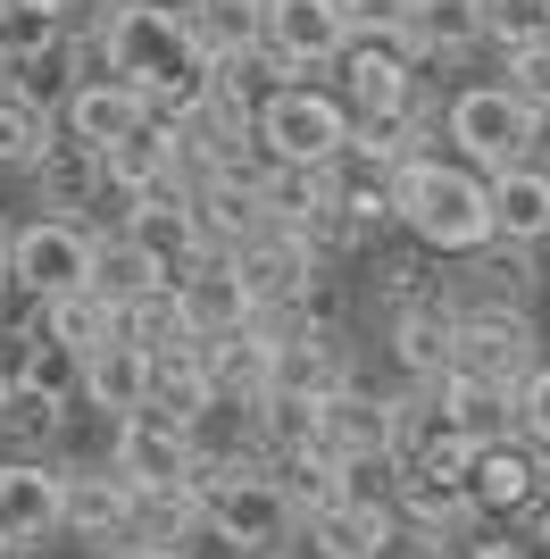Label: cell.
<instances>
[{
  "instance_id": "cell-1",
  "label": "cell",
  "mask_w": 550,
  "mask_h": 559,
  "mask_svg": "<svg viewBox=\"0 0 550 559\" xmlns=\"http://www.w3.org/2000/svg\"><path fill=\"white\" fill-rule=\"evenodd\" d=\"M109 68H117V84H134L167 126L217 93V59H208V43L192 34V9H176V0H117L109 9Z\"/></svg>"
},
{
  "instance_id": "cell-2",
  "label": "cell",
  "mask_w": 550,
  "mask_h": 559,
  "mask_svg": "<svg viewBox=\"0 0 550 559\" xmlns=\"http://www.w3.org/2000/svg\"><path fill=\"white\" fill-rule=\"evenodd\" d=\"M392 210H400V234L426 242L442 259H476L501 242V217H492V176L467 159H417L400 167V185H392Z\"/></svg>"
},
{
  "instance_id": "cell-3",
  "label": "cell",
  "mask_w": 550,
  "mask_h": 559,
  "mask_svg": "<svg viewBox=\"0 0 550 559\" xmlns=\"http://www.w3.org/2000/svg\"><path fill=\"white\" fill-rule=\"evenodd\" d=\"M350 142H359V117H350V100L334 93V84H284V93L259 100V151H267L275 167H318V176H334V167L350 159Z\"/></svg>"
},
{
  "instance_id": "cell-4",
  "label": "cell",
  "mask_w": 550,
  "mask_h": 559,
  "mask_svg": "<svg viewBox=\"0 0 550 559\" xmlns=\"http://www.w3.org/2000/svg\"><path fill=\"white\" fill-rule=\"evenodd\" d=\"M442 134H451V151H458L467 167H483V176H509V167L542 159V109H526V100L509 93L501 75H492V84L451 93Z\"/></svg>"
},
{
  "instance_id": "cell-5",
  "label": "cell",
  "mask_w": 550,
  "mask_h": 559,
  "mask_svg": "<svg viewBox=\"0 0 550 559\" xmlns=\"http://www.w3.org/2000/svg\"><path fill=\"white\" fill-rule=\"evenodd\" d=\"M9 259H17V293L34 309L68 301V293H92V259H100V226L84 217H17L9 226Z\"/></svg>"
},
{
  "instance_id": "cell-6",
  "label": "cell",
  "mask_w": 550,
  "mask_h": 559,
  "mask_svg": "<svg viewBox=\"0 0 550 559\" xmlns=\"http://www.w3.org/2000/svg\"><path fill=\"white\" fill-rule=\"evenodd\" d=\"M259 43L292 84H309L359 50V17H350V0H259Z\"/></svg>"
},
{
  "instance_id": "cell-7",
  "label": "cell",
  "mask_w": 550,
  "mask_h": 559,
  "mask_svg": "<svg viewBox=\"0 0 550 559\" xmlns=\"http://www.w3.org/2000/svg\"><path fill=\"white\" fill-rule=\"evenodd\" d=\"M300 501L292 485L275 476V467H259V476H234V485L208 492V543H226L234 559L242 551H300Z\"/></svg>"
},
{
  "instance_id": "cell-8",
  "label": "cell",
  "mask_w": 550,
  "mask_h": 559,
  "mask_svg": "<svg viewBox=\"0 0 550 559\" xmlns=\"http://www.w3.org/2000/svg\"><path fill=\"white\" fill-rule=\"evenodd\" d=\"M417 59L400 34H359V50L343 59V100L359 126H409V117H434L426 109V84H417Z\"/></svg>"
},
{
  "instance_id": "cell-9",
  "label": "cell",
  "mask_w": 550,
  "mask_h": 559,
  "mask_svg": "<svg viewBox=\"0 0 550 559\" xmlns=\"http://www.w3.org/2000/svg\"><path fill=\"white\" fill-rule=\"evenodd\" d=\"M68 535V467L59 460H0V543L34 551V543Z\"/></svg>"
},
{
  "instance_id": "cell-10",
  "label": "cell",
  "mask_w": 550,
  "mask_h": 559,
  "mask_svg": "<svg viewBox=\"0 0 550 559\" xmlns=\"http://www.w3.org/2000/svg\"><path fill=\"white\" fill-rule=\"evenodd\" d=\"M442 301L458 309V318H534V267L517 242H492V251H476L458 276H442Z\"/></svg>"
},
{
  "instance_id": "cell-11",
  "label": "cell",
  "mask_w": 550,
  "mask_h": 559,
  "mask_svg": "<svg viewBox=\"0 0 550 559\" xmlns=\"http://www.w3.org/2000/svg\"><path fill=\"white\" fill-rule=\"evenodd\" d=\"M318 267H325V259L309 251V234H292V226H267L251 251L234 259V276L251 284L259 318H267V309H309V293H318Z\"/></svg>"
},
{
  "instance_id": "cell-12",
  "label": "cell",
  "mask_w": 550,
  "mask_h": 559,
  "mask_svg": "<svg viewBox=\"0 0 550 559\" xmlns=\"http://www.w3.org/2000/svg\"><path fill=\"white\" fill-rule=\"evenodd\" d=\"M542 334L534 318H458V359L451 376H476V384H509V393H526V376L542 368Z\"/></svg>"
},
{
  "instance_id": "cell-13",
  "label": "cell",
  "mask_w": 550,
  "mask_h": 559,
  "mask_svg": "<svg viewBox=\"0 0 550 559\" xmlns=\"http://www.w3.org/2000/svg\"><path fill=\"white\" fill-rule=\"evenodd\" d=\"M359 376H350V334L343 318H318V326H300L275 343V393H292V401H334L350 393Z\"/></svg>"
},
{
  "instance_id": "cell-14",
  "label": "cell",
  "mask_w": 550,
  "mask_h": 559,
  "mask_svg": "<svg viewBox=\"0 0 550 559\" xmlns=\"http://www.w3.org/2000/svg\"><path fill=\"white\" fill-rule=\"evenodd\" d=\"M392 359H400V376H409L417 393L451 384V359H458V309L442 301V293H426V301H400V309H392Z\"/></svg>"
},
{
  "instance_id": "cell-15",
  "label": "cell",
  "mask_w": 550,
  "mask_h": 559,
  "mask_svg": "<svg viewBox=\"0 0 550 559\" xmlns=\"http://www.w3.org/2000/svg\"><path fill=\"white\" fill-rule=\"evenodd\" d=\"M109 467L125 476L134 492H159V485H192V426H167V418H125L109 435Z\"/></svg>"
},
{
  "instance_id": "cell-16",
  "label": "cell",
  "mask_w": 550,
  "mask_h": 559,
  "mask_svg": "<svg viewBox=\"0 0 550 559\" xmlns=\"http://www.w3.org/2000/svg\"><path fill=\"white\" fill-rule=\"evenodd\" d=\"M192 217H201L208 259H242L259 234L275 226V217H267V192H259V176H217V185H192Z\"/></svg>"
},
{
  "instance_id": "cell-17",
  "label": "cell",
  "mask_w": 550,
  "mask_h": 559,
  "mask_svg": "<svg viewBox=\"0 0 550 559\" xmlns=\"http://www.w3.org/2000/svg\"><path fill=\"white\" fill-rule=\"evenodd\" d=\"M125 234H134L142 251H151V259L167 267V284H183V276H192V267L208 259V242H201V217H192V185L134 201V210H125Z\"/></svg>"
},
{
  "instance_id": "cell-18",
  "label": "cell",
  "mask_w": 550,
  "mask_h": 559,
  "mask_svg": "<svg viewBox=\"0 0 550 559\" xmlns=\"http://www.w3.org/2000/svg\"><path fill=\"white\" fill-rule=\"evenodd\" d=\"M142 126H167V117L151 109V100H142L134 84H117V75H109V84H84V93H75L68 109H59V134H68V142H84V151H100V159H109L117 142H134Z\"/></svg>"
},
{
  "instance_id": "cell-19",
  "label": "cell",
  "mask_w": 550,
  "mask_h": 559,
  "mask_svg": "<svg viewBox=\"0 0 550 559\" xmlns=\"http://www.w3.org/2000/svg\"><path fill=\"white\" fill-rule=\"evenodd\" d=\"M176 301H183L192 343H226V334L259 326V301H251V284L234 276V259H201V267L176 284Z\"/></svg>"
},
{
  "instance_id": "cell-20",
  "label": "cell",
  "mask_w": 550,
  "mask_h": 559,
  "mask_svg": "<svg viewBox=\"0 0 550 559\" xmlns=\"http://www.w3.org/2000/svg\"><path fill=\"white\" fill-rule=\"evenodd\" d=\"M151 384H159V359H151L142 343H125V334L84 359V409H100L109 426L151 418Z\"/></svg>"
},
{
  "instance_id": "cell-21",
  "label": "cell",
  "mask_w": 550,
  "mask_h": 559,
  "mask_svg": "<svg viewBox=\"0 0 550 559\" xmlns=\"http://www.w3.org/2000/svg\"><path fill=\"white\" fill-rule=\"evenodd\" d=\"M134 501L142 492L125 485L117 467H68V535L100 543V551L134 543Z\"/></svg>"
},
{
  "instance_id": "cell-22",
  "label": "cell",
  "mask_w": 550,
  "mask_h": 559,
  "mask_svg": "<svg viewBox=\"0 0 550 559\" xmlns=\"http://www.w3.org/2000/svg\"><path fill=\"white\" fill-rule=\"evenodd\" d=\"M400 426H409V409L392 393H367V384H350V393L325 401V460H359V451H400Z\"/></svg>"
},
{
  "instance_id": "cell-23",
  "label": "cell",
  "mask_w": 550,
  "mask_h": 559,
  "mask_svg": "<svg viewBox=\"0 0 550 559\" xmlns=\"http://www.w3.org/2000/svg\"><path fill=\"white\" fill-rule=\"evenodd\" d=\"M100 201H109V159L59 134V151L34 167V210H43V217H84V210H100ZM84 226H92V217H84Z\"/></svg>"
},
{
  "instance_id": "cell-24",
  "label": "cell",
  "mask_w": 550,
  "mask_h": 559,
  "mask_svg": "<svg viewBox=\"0 0 550 559\" xmlns=\"http://www.w3.org/2000/svg\"><path fill=\"white\" fill-rule=\"evenodd\" d=\"M542 451L517 435V443H492V451H476V476H467V492H476V510L483 518H517V510H534L542 501Z\"/></svg>"
},
{
  "instance_id": "cell-25",
  "label": "cell",
  "mask_w": 550,
  "mask_h": 559,
  "mask_svg": "<svg viewBox=\"0 0 550 559\" xmlns=\"http://www.w3.org/2000/svg\"><path fill=\"white\" fill-rule=\"evenodd\" d=\"M409 535L400 526V510H318L309 526H300V543H309V559H384L392 543Z\"/></svg>"
},
{
  "instance_id": "cell-26",
  "label": "cell",
  "mask_w": 550,
  "mask_h": 559,
  "mask_svg": "<svg viewBox=\"0 0 550 559\" xmlns=\"http://www.w3.org/2000/svg\"><path fill=\"white\" fill-rule=\"evenodd\" d=\"M492 217H501V242L542 251L550 242V159H526L509 176H492Z\"/></svg>"
},
{
  "instance_id": "cell-27",
  "label": "cell",
  "mask_w": 550,
  "mask_h": 559,
  "mask_svg": "<svg viewBox=\"0 0 550 559\" xmlns=\"http://www.w3.org/2000/svg\"><path fill=\"white\" fill-rule=\"evenodd\" d=\"M400 43H409L417 68H434V59H458V50L483 43V0H417L409 25H400Z\"/></svg>"
},
{
  "instance_id": "cell-28",
  "label": "cell",
  "mask_w": 550,
  "mask_h": 559,
  "mask_svg": "<svg viewBox=\"0 0 550 559\" xmlns=\"http://www.w3.org/2000/svg\"><path fill=\"white\" fill-rule=\"evenodd\" d=\"M92 293H100V301H109L117 318H125L134 301L167 293V267H159L151 251H142V242H134L125 226H117V234H100V259H92Z\"/></svg>"
},
{
  "instance_id": "cell-29",
  "label": "cell",
  "mask_w": 550,
  "mask_h": 559,
  "mask_svg": "<svg viewBox=\"0 0 550 559\" xmlns=\"http://www.w3.org/2000/svg\"><path fill=\"white\" fill-rule=\"evenodd\" d=\"M434 393H442L451 426H458V435H467L476 451L509 443V426H517V393H509V384H476V376H451V384H434Z\"/></svg>"
},
{
  "instance_id": "cell-30",
  "label": "cell",
  "mask_w": 550,
  "mask_h": 559,
  "mask_svg": "<svg viewBox=\"0 0 550 559\" xmlns=\"http://www.w3.org/2000/svg\"><path fill=\"white\" fill-rule=\"evenodd\" d=\"M34 334H50L59 350H75V359H92V350H109L117 334H125V318H117L100 293H68V301L34 309Z\"/></svg>"
},
{
  "instance_id": "cell-31",
  "label": "cell",
  "mask_w": 550,
  "mask_h": 559,
  "mask_svg": "<svg viewBox=\"0 0 550 559\" xmlns=\"http://www.w3.org/2000/svg\"><path fill=\"white\" fill-rule=\"evenodd\" d=\"M192 535H208V492L201 485H159L134 501V543H159V551H183Z\"/></svg>"
},
{
  "instance_id": "cell-32",
  "label": "cell",
  "mask_w": 550,
  "mask_h": 559,
  "mask_svg": "<svg viewBox=\"0 0 550 559\" xmlns=\"http://www.w3.org/2000/svg\"><path fill=\"white\" fill-rule=\"evenodd\" d=\"M201 350H208V376H217L226 401H267L275 393V343L259 326L226 334V343H201Z\"/></svg>"
},
{
  "instance_id": "cell-33",
  "label": "cell",
  "mask_w": 550,
  "mask_h": 559,
  "mask_svg": "<svg viewBox=\"0 0 550 559\" xmlns=\"http://www.w3.org/2000/svg\"><path fill=\"white\" fill-rule=\"evenodd\" d=\"M59 151V109H34V100H17V93H0V167H34Z\"/></svg>"
},
{
  "instance_id": "cell-34",
  "label": "cell",
  "mask_w": 550,
  "mask_h": 559,
  "mask_svg": "<svg viewBox=\"0 0 550 559\" xmlns=\"http://www.w3.org/2000/svg\"><path fill=\"white\" fill-rule=\"evenodd\" d=\"M68 34H75V25L59 17V9H34V0L0 9V75H9V68H34V59H50Z\"/></svg>"
},
{
  "instance_id": "cell-35",
  "label": "cell",
  "mask_w": 550,
  "mask_h": 559,
  "mask_svg": "<svg viewBox=\"0 0 550 559\" xmlns=\"http://www.w3.org/2000/svg\"><path fill=\"white\" fill-rule=\"evenodd\" d=\"M125 343H142L151 359H159V350H183V343H192V326H183V301H176V284L125 309Z\"/></svg>"
},
{
  "instance_id": "cell-36",
  "label": "cell",
  "mask_w": 550,
  "mask_h": 559,
  "mask_svg": "<svg viewBox=\"0 0 550 559\" xmlns=\"http://www.w3.org/2000/svg\"><path fill=\"white\" fill-rule=\"evenodd\" d=\"M483 43L501 59L526 43H550V0H483Z\"/></svg>"
},
{
  "instance_id": "cell-37",
  "label": "cell",
  "mask_w": 550,
  "mask_h": 559,
  "mask_svg": "<svg viewBox=\"0 0 550 559\" xmlns=\"http://www.w3.org/2000/svg\"><path fill=\"white\" fill-rule=\"evenodd\" d=\"M501 84H509L517 100H526V109H542V117H550V43L509 50V59H501Z\"/></svg>"
},
{
  "instance_id": "cell-38",
  "label": "cell",
  "mask_w": 550,
  "mask_h": 559,
  "mask_svg": "<svg viewBox=\"0 0 550 559\" xmlns=\"http://www.w3.org/2000/svg\"><path fill=\"white\" fill-rule=\"evenodd\" d=\"M517 435H526V443L550 460V359L526 376V393H517Z\"/></svg>"
},
{
  "instance_id": "cell-39",
  "label": "cell",
  "mask_w": 550,
  "mask_h": 559,
  "mask_svg": "<svg viewBox=\"0 0 550 559\" xmlns=\"http://www.w3.org/2000/svg\"><path fill=\"white\" fill-rule=\"evenodd\" d=\"M17 393H25V334L0 350V418H9V401H17Z\"/></svg>"
},
{
  "instance_id": "cell-40",
  "label": "cell",
  "mask_w": 550,
  "mask_h": 559,
  "mask_svg": "<svg viewBox=\"0 0 550 559\" xmlns=\"http://www.w3.org/2000/svg\"><path fill=\"white\" fill-rule=\"evenodd\" d=\"M384 559H458V551H442V543H417V535H400Z\"/></svg>"
},
{
  "instance_id": "cell-41",
  "label": "cell",
  "mask_w": 550,
  "mask_h": 559,
  "mask_svg": "<svg viewBox=\"0 0 550 559\" xmlns=\"http://www.w3.org/2000/svg\"><path fill=\"white\" fill-rule=\"evenodd\" d=\"M100 559H183V551H159V543H117V551H100Z\"/></svg>"
},
{
  "instance_id": "cell-42",
  "label": "cell",
  "mask_w": 550,
  "mask_h": 559,
  "mask_svg": "<svg viewBox=\"0 0 550 559\" xmlns=\"http://www.w3.org/2000/svg\"><path fill=\"white\" fill-rule=\"evenodd\" d=\"M0 293H17V259H9V226H0Z\"/></svg>"
},
{
  "instance_id": "cell-43",
  "label": "cell",
  "mask_w": 550,
  "mask_h": 559,
  "mask_svg": "<svg viewBox=\"0 0 550 559\" xmlns=\"http://www.w3.org/2000/svg\"><path fill=\"white\" fill-rule=\"evenodd\" d=\"M242 559H300V551H242Z\"/></svg>"
},
{
  "instance_id": "cell-44",
  "label": "cell",
  "mask_w": 550,
  "mask_h": 559,
  "mask_svg": "<svg viewBox=\"0 0 550 559\" xmlns=\"http://www.w3.org/2000/svg\"><path fill=\"white\" fill-rule=\"evenodd\" d=\"M542 142H550V117H542Z\"/></svg>"
},
{
  "instance_id": "cell-45",
  "label": "cell",
  "mask_w": 550,
  "mask_h": 559,
  "mask_svg": "<svg viewBox=\"0 0 550 559\" xmlns=\"http://www.w3.org/2000/svg\"><path fill=\"white\" fill-rule=\"evenodd\" d=\"M0 9H17V0H0Z\"/></svg>"
},
{
  "instance_id": "cell-46",
  "label": "cell",
  "mask_w": 550,
  "mask_h": 559,
  "mask_svg": "<svg viewBox=\"0 0 550 559\" xmlns=\"http://www.w3.org/2000/svg\"><path fill=\"white\" fill-rule=\"evenodd\" d=\"M176 9H192V0H176Z\"/></svg>"
},
{
  "instance_id": "cell-47",
  "label": "cell",
  "mask_w": 550,
  "mask_h": 559,
  "mask_svg": "<svg viewBox=\"0 0 550 559\" xmlns=\"http://www.w3.org/2000/svg\"><path fill=\"white\" fill-rule=\"evenodd\" d=\"M92 559H100V551H92Z\"/></svg>"
}]
</instances>
